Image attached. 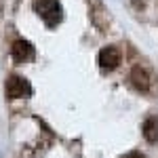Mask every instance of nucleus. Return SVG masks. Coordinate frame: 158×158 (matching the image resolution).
Listing matches in <instances>:
<instances>
[{
	"mask_svg": "<svg viewBox=\"0 0 158 158\" xmlns=\"http://www.w3.org/2000/svg\"><path fill=\"white\" fill-rule=\"evenodd\" d=\"M34 11L40 15V19L49 27H55L61 21V4L57 0H36Z\"/></svg>",
	"mask_w": 158,
	"mask_h": 158,
	"instance_id": "f257e3e1",
	"label": "nucleus"
},
{
	"mask_svg": "<svg viewBox=\"0 0 158 158\" xmlns=\"http://www.w3.org/2000/svg\"><path fill=\"white\" fill-rule=\"evenodd\" d=\"M6 97L9 99H21V97H27L30 93H32V86L30 82L21 78V76H17V74H13L6 78Z\"/></svg>",
	"mask_w": 158,
	"mask_h": 158,
	"instance_id": "f03ea898",
	"label": "nucleus"
},
{
	"mask_svg": "<svg viewBox=\"0 0 158 158\" xmlns=\"http://www.w3.org/2000/svg\"><path fill=\"white\" fill-rule=\"evenodd\" d=\"M97 59H99V65L103 70H116L122 61V51L118 47H114V44H110V47H103V49L99 51Z\"/></svg>",
	"mask_w": 158,
	"mask_h": 158,
	"instance_id": "7ed1b4c3",
	"label": "nucleus"
},
{
	"mask_svg": "<svg viewBox=\"0 0 158 158\" xmlns=\"http://www.w3.org/2000/svg\"><path fill=\"white\" fill-rule=\"evenodd\" d=\"M11 55L15 63H27L30 59H34V47L27 40H15L11 47Z\"/></svg>",
	"mask_w": 158,
	"mask_h": 158,
	"instance_id": "20e7f679",
	"label": "nucleus"
},
{
	"mask_svg": "<svg viewBox=\"0 0 158 158\" xmlns=\"http://www.w3.org/2000/svg\"><path fill=\"white\" fill-rule=\"evenodd\" d=\"M131 82H133V86L137 91L146 93V91H150V74L141 65H135L133 70H131Z\"/></svg>",
	"mask_w": 158,
	"mask_h": 158,
	"instance_id": "39448f33",
	"label": "nucleus"
},
{
	"mask_svg": "<svg viewBox=\"0 0 158 158\" xmlns=\"http://www.w3.org/2000/svg\"><path fill=\"white\" fill-rule=\"evenodd\" d=\"M141 133H143L148 143H156L158 141V118L156 116H148L143 127H141Z\"/></svg>",
	"mask_w": 158,
	"mask_h": 158,
	"instance_id": "423d86ee",
	"label": "nucleus"
},
{
	"mask_svg": "<svg viewBox=\"0 0 158 158\" xmlns=\"http://www.w3.org/2000/svg\"><path fill=\"white\" fill-rule=\"evenodd\" d=\"M124 158H148L146 154H141V152H137V150H133V152H129Z\"/></svg>",
	"mask_w": 158,
	"mask_h": 158,
	"instance_id": "0eeeda50",
	"label": "nucleus"
}]
</instances>
